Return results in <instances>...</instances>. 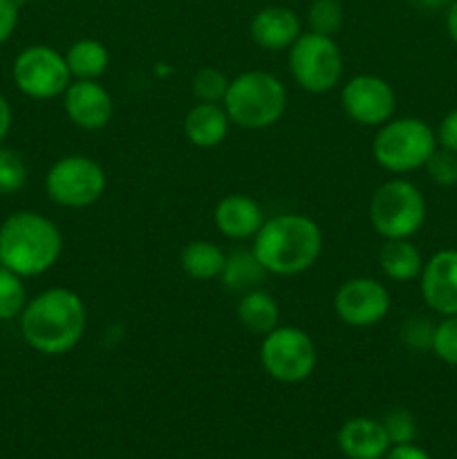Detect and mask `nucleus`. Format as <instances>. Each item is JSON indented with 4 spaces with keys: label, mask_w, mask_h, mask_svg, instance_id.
Instances as JSON below:
<instances>
[{
    "label": "nucleus",
    "mask_w": 457,
    "mask_h": 459,
    "mask_svg": "<svg viewBox=\"0 0 457 459\" xmlns=\"http://www.w3.org/2000/svg\"><path fill=\"white\" fill-rule=\"evenodd\" d=\"M339 446L348 459H384L390 451V437L384 421L354 417L341 426Z\"/></svg>",
    "instance_id": "f3484780"
},
{
    "label": "nucleus",
    "mask_w": 457,
    "mask_h": 459,
    "mask_svg": "<svg viewBox=\"0 0 457 459\" xmlns=\"http://www.w3.org/2000/svg\"><path fill=\"white\" fill-rule=\"evenodd\" d=\"M412 3L419 4V7H424V9H439V7H444V4L451 3V0H412Z\"/></svg>",
    "instance_id": "e433bc0d"
},
{
    "label": "nucleus",
    "mask_w": 457,
    "mask_h": 459,
    "mask_svg": "<svg viewBox=\"0 0 457 459\" xmlns=\"http://www.w3.org/2000/svg\"><path fill=\"white\" fill-rule=\"evenodd\" d=\"M289 72L305 92H332L343 76V56L334 36L303 31L289 48Z\"/></svg>",
    "instance_id": "0eeeda50"
},
{
    "label": "nucleus",
    "mask_w": 457,
    "mask_h": 459,
    "mask_svg": "<svg viewBox=\"0 0 457 459\" xmlns=\"http://www.w3.org/2000/svg\"><path fill=\"white\" fill-rule=\"evenodd\" d=\"M88 327L83 299L67 287H52L27 300L21 314V334L39 354L61 357L72 352Z\"/></svg>",
    "instance_id": "f257e3e1"
},
{
    "label": "nucleus",
    "mask_w": 457,
    "mask_h": 459,
    "mask_svg": "<svg viewBox=\"0 0 457 459\" xmlns=\"http://www.w3.org/2000/svg\"><path fill=\"white\" fill-rule=\"evenodd\" d=\"M213 220L218 231L228 240H249L255 238L264 224L263 206L254 197L245 193H231L218 202L213 211Z\"/></svg>",
    "instance_id": "2eb2a0df"
},
{
    "label": "nucleus",
    "mask_w": 457,
    "mask_h": 459,
    "mask_svg": "<svg viewBox=\"0 0 457 459\" xmlns=\"http://www.w3.org/2000/svg\"><path fill=\"white\" fill-rule=\"evenodd\" d=\"M61 254V229L36 211H16L0 224V264L18 276L49 272Z\"/></svg>",
    "instance_id": "7ed1b4c3"
},
{
    "label": "nucleus",
    "mask_w": 457,
    "mask_h": 459,
    "mask_svg": "<svg viewBox=\"0 0 457 459\" xmlns=\"http://www.w3.org/2000/svg\"><path fill=\"white\" fill-rule=\"evenodd\" d=\"M384 429L385 433H388L390 444H394V446H397V444H412V439H415L417 435L415 417L408 411H401V408H397V411L385 415Z\"/></svg>",
    "instance_id": "c756f323"
},
{
    "label": "nucleus",
    "mask_w": 457,
    "mask_h": 459,
    "mask_svg": "<svg viewBox=\"0 0 457 459\" xmlns=\"http://www.w3.org/2000/svg\"><path fill=\"white\" fill-rule=\"evenodd\" d=\"M370 222L385 240L412 238L426 222L424 195L408 179H388L372 193Z\"/></svg>",
    "instance_id": "423d86ee"
},
{
    "label": "nucleus",
    "mask_w": 457,
    "mask_h": 459,
    "mask_svg": "<svg viewBox=\"0 0 457 459\" xmlns=\"http://www.w3.org/2000/svg\"><path fill=\"white\" fill-rule=\"evenodd\" d=\"M18 3H21V0H18Z\"/></svg>",
    "instance_id": "4c0bfd02"
},
{
    "label": "nucleus",
    "mask_w": 457,
    "mask_h": 459,
    "mask_svg": "<svg viewBox=\"0 0 457 459\" xmlns=\"http://www.w3.org/2000/svg\"><path fill=\"white\" fill-rule=\"evenodd\" d=\"M384 459H433L424 448L415 446V444H397L385 453Z\"/></svg>",
    "instance_id": "72a5a7b5"
},
{
    "label": "nucleus",
    "mask_w": 457,
    "mask_h": 459,
    "mask_svg": "<svg viewBox=\"0 0 457 459\" xmlns=\"http://www.w3.org/2000/svg\"><path fill=\"white\" fill-rule=\"evenodd\" d=\"M222 282L231 290L237 291H249L263 287L264 278H267V269L260 264V260L255 258L254 249L251 251H233L227 255V263H224L222 272Z\"/></svg>",
    "instance_id": "5701e85b"
},
{
    "label": "nucleus",
    "mask_w": 457,
    "mask_h": 459,
    "mask_svg": "<svg viewBox=\"0 0 457 459\" xmlns=\"http://www.w3.org/2000/svg\"><path fill=\"white\" fill-rule=\"evenodd\" d=\"M260 363L272 379L280 384H300L316 370V343L300 327L278 325L263 336Z\"/></svg>",
    "instance_id": "1a4fd4ad"
},
{
    "label": "nucleus",
    "mask_w": 457,
    "mask_h": 459,
    "mask_svg": "<svg viewBox=\"0 0 457 459\" xmlns=\"http://www.w3.org/2000/svg\"><path fill=\"white\" fill-rule=\"evenodd\" d=\"M237 321L251 334L264 336L276 330L280 321V305L267 290H249L237 303Z\"/></svg>",
    "instance_id": "6ab92c4d"
},
{
    "label": "nucleus",
    "mask_w": 457,
    "mask_h": 459,
    "mask_svg": "<svg viewBox=\"0 0 457 459\" xmlns=\"http://www.w3.org/2000/svg\"><path fill=\"white\" fill-rule=\"evenodd\" d=\"M323 231L303 213H280L264 220L254 238V254L267 273L298 276L318 263Z\"/></svg>",
    "instance_id": "f03ea898"
},
{
    "label": "nucleus",
    "mask_w": 457,
    "mask_h": 459,
    "mask_svg": "<svg viewBox=\"0 0 457 459\" xmlns=\"http://www.w3.org/2000/svg\"><path fill=\"white\" fill-rule=\"evenodd\" d=\"M309 31L334 36L343 25V9L339 0H314L307 13Z\"/></svg>",
    "instance_id": "bb28decb"
},
{
    "label": "nucleus",
    "mask_w": 457,
    "mask_h": 459,
    "mask_svg": "<svg viewBox=\"0 0 457 459\" xmlns=\"http://www.w3.org/2000/svg\"><path fill=\"white\" fill-rule=\"evenodd\" d=\"M108 175L88 155H65L49 166L45 175L47 197L65 209H88L106 193Z\"/></svg>",
    "instance_id": "6e6552de"
},
{
    "label": "nucleus",
    "mask_w": 457,
    "mask_h": 459,
    "mask_svg": "<svg viewBox=\"0 0 457 459\" xmlns=\"http://www.w3.org/2000/svg\"><path fill=\"white\" fill-rule=\"evenodd\" d=\"M182 269L193 281L220 278L227 263V254L211 240H193L182 249Z\"/></svg>",
    "instance_id": "412c9836"
},
{
    "label": "nucleus",
    "mask_w": 457,
    "mask_h": 459,
    "mask_svg": "<svg viewBox=\"0 0 457 459\" xmlns=\"http://www.w3.org/2000/svg\"><path fill=\"white\" fill-rule=\"evenodd\" d=\"M433 330L435 327H430L428 323L412 321V323H408V327H406V341L412 345H428L426 343V339L433 343Z\"/></svg>",
    "instance_id": "473e14b6"
},
{
    "label": "nucleus",
    "mask_w": 457,
    "mask_h": 459,
    "mask_svg": "<svg viewBox=\"0 0 457 459\" xmlns=\"http://www.w3.org/2000/svg\"><path fill=\"white\" fill-rule=\"evenodd\" d=\"M63 108L67 119L81 130L106 128L115 115V101L99 81L72 79L63 92Z\"/></svg>",
    "instance_id": "ddd939ff"
},
{
    "label": "nucleus",
    "mask_w": 457,
    "mask_h": 459,
    "mask_svg": "<svg viewBox=\"0 0 457 459\" xmlns=\"http://www.w3.org/2000/svg\"><path fill=\"white\" fill-rule=\"evenodd\" d=\"M27 305V290L22 276L0 264V321H12L22 314Z\"/></svg>",
    "instance_id": "b1692460"
},
{
    "label": "nucleus",
    "mask_w": 457,
    "mask_h": 459,
    "mask_svg": "<svg viewBox=\"0 0 457 459\" xmlns=\"http://www.w3.org/2000/svg\"><path fill=\"white\" fill-rule=\"evenodd\" d=\"M437 143L446 151L457 152V108L448 112L437 128Z\"/></svg>",
    "instance_id": "2f4dec72"
},
{
    "label": "nucleus",
    "mask_w": 457,
    "mask_h": 459,
    "mask_svg": "<svg viewBox=\"0 0 457 459\" xmlns=\"http://www.w3.org/2000/svg\"><path fill=\"white\" fill-rule=\"evenodd\" d=\"M65 61L72 79L99 81V76L106 74L108 65H110V54L101 40L81 39L74 45H70Z\"/></svg>",
    "instance_id": "4be33fe9"
},
{
    "label": "nucleus",
    "mask_w": 457,
    "mask_h": 459,
    "mask_svg": "<svg viewBox=\"0 0 457 459\" xmlns=\"http://www.w3.org/2000/svg\"><path fill=\"white\" fill-rule=\"evenodd\" d=\"M251 40L260 49L267 52H282L296 43L303 31H300V18L289 7H264L251 18L249 25Z\"/></svg>",
    "instance_id": "dca6fc26"
},
{
    "label": "nucleus",
    "mask_w": 457,
    "mask_h": 459,
    "mask_svg": "<svg viewBox=\"0 0 457 459\" xmlns=\"http://www.w3.org/2000/svg\"><path fill=\"white\" fill-rule=\"evenodd\" d=\"M388 287L376 278L357 276L345 281L334 294V312L345 325L372 327L384 321L390 312Z\"/></svg>",
    "instance_id": "f8f14e48"
},
{
    "label": "nucleus",
    "mask_w": 457,
    "mask_h": 459,
    "mask_svg": "<svg viewBox=\"0 0 457 459\" xmlns=\"http://www.w3.org/2000/svg\"><path fill=\"white\" fill-rule=\"evenodd\" d=\"M27 184V164L21 152L0 146V195H13Z\"/></svg>",
    "instance_id": "a878e982"
},
{
    "label": "nucleus",
    "mask_w": 457,
    "mask_h": 459,
    "mask_svg": "<svg viewBox=\"0 0 457 459\" xmlns=\"http://www.w3.org/2000/svg\"><path fill=\"white\" fill-rule=\"evenodd\" d=\"M231 119L222 103H195L184 117V134L197 148H215L224 143Z\"/></svg>",
    "instance_id": "a211bd4d"
},
{
    "label": "nucleus",
    "mask_w": 457,
    "mask_h": 459,
    "mask_svg": "<svg viewBox=\"0 0 457 459\" xmlns=\"http://www.w3.org/2000/svg\"><path fill=\"white\" fill-rule=\"evenodd\" d=\"M12 79L25 97L39 101L63 97L67 85L72 83L65 54L49 45H30L22 49L13 58Z\"/></svg>",
    "instance_id": "9d476101"
},
{
    "label": "nucleus",
    "mask_w": 457,
    "mask_h": 459,
    "mask_svg": "<svg viewBox=\"0 0 457 459\" xmlns=\"http://www.w3.org/2000/svg\"><path fill=\"white\" fill-rule=\"evenodd\" d=\"M421 296L442 316L457 314V249H442L424 263L419 276Z\"/></svg>",
    "instance_id": "4468645a"
},
{
    "label": "nucleus",
    "mask_w": 457,
    "mask_h": 459,
    "mask_svg": "<svg viewBox=\"0 0 457 459\" xmlns=\"http://www.w3.org/2000/svg\"><path fill=\"white\" fill-rule=\"evenodd\" d=\"M379 267L390 281L408 282L421 276L424 258L410 238H399V240H385V245L381 247Z\"/></svg>",
    "instance_id": "aec40b11"
},
{
    "label": "nucleus",
    "mask_w": 457,
    "mask_h": 459,
    "mask_svg": "<svg viewBox=\"0 0 457 459\" xmlns=\"http://www.w3.org/2000/svg\"><path fill=\"white\" fill-rule=\"evenodd\" d=\"M446 27H448V34H451V39L457 43V0H453L451 7H448Z\"/></svg>",
    "instance_id": "c9c22d12"
},
{
    "label": "nucleus",
    "mask_w": 457,
    "mask_h": 459,
    "mask_svg": "<svg viewBox=\"0 0 457 459\" xmlns=\"http://www.w3.org/2000/svg\"><path fill=\"white\" fill-rule=\"evenodd\" d=\"M222 106L237 128H272L287 110V88L272 72L246 70L231 79Z\"/></svg>",
    "instance_id": "20e7f679"
},
{
    "label": "nucleus",
    "mask_w": 457,
    "mask_h": 459,
    "mask_svg": "<svg viewBox=\"0 0 457 459\" xmlns=\"http://www.w3.org/2000/svg\"><path fill=\"white\" fill-rule=\"evenodd\" d=\"M12 121H13L12 106H9L7 99L0 94V146H3L4 137H7L9 130H12Z\"/></svg>",
    "instance_id": "f704fd0d"
},
{
    "label": "nucleus",
    "mask_w": 457,
    "mask_h": 459,
    "mask_svg": "<svg viewBox=\"0 0 457 459\" xmlns=\"http://www.w3.org/2000/svg\"><path fill=\"white\" fill-rule=\"evenodd\" d=\"M341 106L354 124L379 128L392 119L397 97L392 85L381 76L358 74L352 76L341 90Z\"/></svg>",
    "instance_id": "9b49d317"
},
{
    "label": "nucleus",
    "mask_w": 457,
    "mask_h": 459,
    "mask_svg": "<svg viewBox=\"0 0 457 459\" xmlns=\"http://www.w3.org/2000/svg\"><path fill=\"white\" fill-rule=\"evenodd\" d=\"M231 79L218 67H202L193 74L191 90L197 101L204 103H222L227 97V90Z\"/></svg>",
    "instance_id": "393cba45"
},
{
    "label": "nucleus",
    "mask_w": 457,
    "mask_h": 459,
    "mask_svg": "<svg viewBox=\"0 0 457 459\" xmlns=\"http://www.w3.org/2000/svg\"><path fill=\"white\" fill-rule=\"evenodd\" d=\"M435 148H437V134L417 117L385 121L372 139V157L381 169L394 175L424 169Z\"/></svg>",
    "instance_id": "39448f33"
},
{
    "label": "nucleus",
    "mask_w": 457,
    "mask_h": 459,
    "mask_svg": "<svg viewBox=\"0 0 457 459\" xmlns=\"http://www.w3.org/2000/svg\"><path fill=\"white\" fill-rule=\"evenodd\" d=\"M18 25V0H0V45L12 39Z\"/></svg>",
    "instance_id": "7c9ffc66"
},
{
    "label": "nucleus",
    "mask_w": 457,
    "mask_h": 459,
    "mask_svg": "<svg viewBox=\"0 0 457 459\" xmlns=\"http://www.w3.org/2000/svg\"><path fill=\"white\" fill-rule=\"evenodd\" d=\"M430 348L444 363L457 366V314L444 316V321L435 325Z\"/></svg>",
    "instance_id": "cd10ccee"
},
{
    "label": "nucleus",
    "mask_w": 457,
    "mask_h": 459,
    "mask_svg": "<svg viewBox=\"0 0 457 459\" xmlns=\"http://www.w3.org/2000/svg\"><path fill=\"white\" fill-rule=\"evenodd\" d=\"M426 173L430 175L439 186H455L457 184V152L446 151V148H435L430 160L426 161Z\"/></svg>",
    "instance_id": "c85d7f7f"
}]
</instances>
